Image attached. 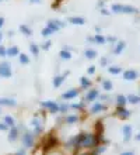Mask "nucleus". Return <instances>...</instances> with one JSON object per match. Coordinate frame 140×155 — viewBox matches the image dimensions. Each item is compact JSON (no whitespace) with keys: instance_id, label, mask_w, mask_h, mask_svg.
I'll use <instances>...</instances> for the list:
<instances>
[{"instance_id":"obj_1","label":"nucleus","mask_w":140,"mask_h":155,"mask_svg":"<svg viewBox=\"0 0 140 155\" xmlns=\"http://www.w3.org/2000/svg\"><path fill=\"white\" fill-rule=\"evenodd\" d=\"M112 13H116V14H137L139 10L133 6H129V4H120V3H114L111 6Z\"/></svg>"},{"instance_id":"obj_2","label":"nucleus","mask_w":140,"mask_h":155,"mask_svg":"<svg viewBox=\"0 0 140 155\" xmlns=\"http://www.w3.org/2000/svg\"><path fill=\"white\" fill-rule=\"evenodd\" d=\"M41 106L46 109V111L52 113V114H56V113H60V104L55 102V100H45V102L41 103Z\"/></svg>"},{"instance_id":"obj_3","label":"nucleus","mask_w":140,"mask_h":155,"mask_svg":"<svg viewBox=\"0 0 140 155\" xmlns=\"http://www.w3.org/2000/svg\"><path fill=\"white\" fill-rule=\"evenodd\" d=\"M13 75V71H11V66H10V64L6 61L0 62V78H6V79H8V78H11Z\"/></svg>"},{"instance_id":"obj_4","label":"nucleus","mask_w":140,"mask_h":155,"mask_svg":"<svg viewBox=\"0 0 140 155\" xmlns=\"http://www.w3.org/2000/svg\"><path fill=\"white\" fill-rule=\"evenodd\" d=\"M115 114H116V117L120 118V120H126V118L130 117L132 113H130L125 106H116V113Z\"/></svg>"},{"instance_id":"obj_5","label":"nucleus","mask_w":140,"mask_h":155,"mask_svg":"<svg viewBox=\"0 0 140 155\" xmlns=\"http://www.w3.org/2000/svg\"><path fill=\"white\" fill-rule=\"evenodd\" d=\"M34 143H35V135L32 134V133H25L23 135V145L24 147L31 148L34 145Z\"/></svg>"},{"instance_id":"obj_6","label":"nucleus","mask_w":140,"mask_h":155,"mask_svg":"<svg viewBox=\"0 0 140 155\" xmlns=\"http://www.w3.org/2000/svg\"><path fill=\"white\" fill-rule=\"evenodd\" d=\"M79 94H80V90L79 89H69L67 92H64V93L62 94V99H63V100H73V99H76Z\"/></svg>"},{"instance_id":"obj_7","label":"nucleus","mask_w":140,"mask_h":155,"mask_svg":"<svg viewBox=\"0 0 140 155\" xmlns=\"http://www.w3.org/2000/svg\"><path fill=\"white\" fill-rule=\"evenodd\" d=\"M63 23L62 21H59V20H49L48 23H46V27H49V28L52 30L53 33H58L62 27H63Z\"/></svg>"},{"instance_id":"obj_8","label":"nucleus","mask_w":140,"mask_h":155,"mask_svg":"<svg viewBox=\"0 0 140 155\" xmlns=\"http://www.w3.org/2000/svg\"><path fill=\"white\" fill-rule=\"evenodd\" d=\"M137 78H139L137 71H135V69L123 71V79H125V81H136Z\"/></svg>"},{"instance_id":"obj_9","label":"nucleus","mask_w":140,"mask_h":155,"mask_svg":"<svg viewBox=\"0 0 140 155\" xmlns=\"http://www.w3.org/2000/svg\"><path fill=\"white\" fill-rule=\"evenodd\" d=\"M98 97H100V90L98 89H90L87 92V94H86V100L87 102H94Z\"/></svg>"},{"instance_id":"obj_10","label":"nucleus","mask_w":140,"mask_h":155,"mask_svg":"<svg viewBox=\"0 0 140 155\" xmlns=\"http://www.w3.org/2000/svg\"><path fill=\"white\" fill-rule=\"evenodd\" d=\"M69 75V72H64L63 75H56L55 78H53V87H60V86L63 85V82H64V79H66V76Z\"/></svg>"},{"instance_id":"obj_11","label":"nucleus","mask_w":140,"mask_h":155,"mask_svg":"<svg viewBox=\"0 0 140 155\" xmlns=\"http://www.w3.org/2000/svg\"><path fill=\"white\" fill-rule=\"evenodd\" d=\"M69 23L73 25H84L87 21L81 16H74V17H69Z\"/></svg>"},{"instance_id":"obj_12","label":"nucleus","mask_w":140,"mask_h":155,"mask_svg":"<svg viewBox=\"0 0 140 155\" xmlns=\"http://www.w3.org/2000/svg\"><path fill=\"white\" fill-rule=\"evenodd\" d=\"M105 109H107V106H105V104H102V103H100V102H95V103H94V104L91 106L90 111H91L92 114H97V113H101V111H104Z\"/></svg>"},{"instance_id":"obj_13","label":"nucleus","mask_w":140,"mask_h":155,"mask_svg":"<svg viewBox=\"0 0 140 155\" xmlns=\"http://www.w3.org/2000/svg\"><path fill=\"white\" fill-rule=\"evenodd\" d=\"M17 104V102L14 99L10 97H0V106H7V107H14Z\"/></svg>"},{"instance_id":"obj_14","label":"nucleus","mask_w":140,"mask_h":155,"mask_svg":"<svg viewBox=\"0 0 140 155\" xmlns=\"http://www.w3.org/2000/svg\"><path fill=\"white\" fill-rule=\"evenodd\" d=\"M88 41H91V42H95V44H98V45H104L105 42H107V38H105L104 35H101V34H95L94 37L88 38Z\"/></svg>"},{"instance_id":"obj_15","label":"nucleus","mask_w":140,"mask_h":155,"mask_svg":"<svg viewBox=\"0 0 140 155\" xmlns=\"http://www.w3.org/2000/svg\"><path fill=\"white\" fill-rule=\"evenodd\" d=\"M125 48H126V42L125 41H118L115 44V48H114V54L115 55H120V54L123 52Z\"/></svg>"},{"instance_id":"obj_16","label":"nucleus","mask_w":140,"mask_h":155,"mask_svg":"<svg viewBox=\"0 0 140 155\" xmlns=\"http://www.w3.org/2000/svg\"><path fill=\"white\" fill-rule=\"evenodd\" d=\"M20 48L17 47V45H11V47H8L7 48V57L10 58H14V57H18L20 55Z\"/></svg>"},{"instance_id":"obj_17","label":"nucleus","mask_w":140,"mask_h":155,"mask_svg":"<svg viewBox=\"0 0 140 155\" xmlns=\"http://www.w3.org/2000/svg\"><path fill=\"white\" fill-rule=\"evenodd\" d=\"M122 133H123V140L125 141H129V140L132 138V126L125 124L123 128H122Z\"/></svg>"},{"instance_id":"obj_18","label":"nucleus","mask_w":140,"mask_h":155,"mask_svg":"<svg viewBox=\"0 0 140 155\" xmlns=\"http://www.w3.org/2000/svg\"><path fill=\"white\" fill-rule=\"evenodd\" d=\"M18 135H20V131H18V128H17L16 126L11 127L10 128V131H8V141H16L17 138H18Z\"/></svg>"},{"instance_id":"obj_19","label":"nucleus","mask_w":140,"mask_h":155,"mask_svg":"<svg viewBox=\"0 0 140 155\" xmlns=\"http://www.w3.org/2000/svg\"><path fill=\"white\" fill-rule=\"evenodd\" d=\"M59 58L63 59V61H69L73 58V54L69 51V49H60L59 51Z\"/></svg>"},{"instance_id":"obj_20","label":"nucleus","mask_w":140,"mask_h":155,"mask_svg":"<svg viewBox=\"0 0 140 155\" xmlns=\"http://www.w3.org/2000/svg\"><path fill=\"white\" fill-rule=\"evenodd\" d=\"M32 126H34V131H35V134H39V133H42V124H41V120H38V118H34L32 120V123H31Z\"/></svg>"},{"instance_id":"obj_21","label":"nucleus","mask_w":140,"mask_h":155,"mask_svg":"<svg viewBox=\"0 0 140 155\" xmlns=\"http://www.w3.org/2000/svg\"><path fill=\"white\" fill-rule=\"evenodd\" d=\"M20 33L23 34V35H25V37H31V35H32V30L30 28L27 24H21L20 25Z\"/></svg>"},{"instance_id":"obj_22","label":"nucleus","mask_w":140,"mask_h":155,"mask_svg":"<svg viewBox=\"0 0 140 155\" xmlns=\"http://www.w3.org/2000/svg\"><path fill=\"white\" fill-rule=\"evenodd\" d=\"M97 55H98V54H97L95 49L88 48V49H86V51H84V57L87 58V59H95Z\"/></svg>"},{"instance_id":"obj_23","label":"nucleus","mask_w":140,"mask_h":155,"mask_svg":"<svg viewBox=\"0 0 140 155\" xmlns=\"http://www.w3.org/2000/svg\"><path fill=\"white\" fill-rule=\"evenodd\" d=\"M79 120H80V117L77 114H69V116H66V118H64V121L67 123V124H76Z\"/></svg>"},{"instance_id":"obj_24","label":"nucleus","mask_w":140,"mask_h":155,"mask_svg":"<svg viewBox=\"0 0 140 155\" xmlns=\"http://www.w3.org/2000/svg\"><path fill=\"white\" fill-rule=\"evenodd\" d=\"M126 103H128V96H123V94L116 96V106H126Z\"/></svg>"},{"instance_id":"obj_25","label":"nucleus","mask_w":140,"mask_h":155,"mask_svg":"<svg viewBox=\"0 0 140 155\" xmlns=\"http://www.w3.org/2000/svg\"><path fill=\"white\" fill-rule=\"evenodd\" d=\"M108 72L111 75H119V74H123V69H122L120 66L114 65V66H109L108 68Z\"/></svg>"},{"instance_id":"obj_26","label":"nucleus","mask_w":140,"mask_h":155,"mask_svg":"<svg viewBox=\"0 0 140 155\" xmlns=\"http://www.w3.org/2000/svg\"><path fill=\"white\" fill-rule=\"evenodd\" d=\"M30 52H31L34 57H38V55H39V47H38V44L31 42V44H30Z\"/></svg>"},{"instance_id":"obj_27","label":"nucleus","mask_w":140,"mask_h":155,"mask_svg":"<svg viewBox=\"0 0 140 155\" xmlns=\"http://www.w3.org/2000/svg\"><path fill=\"white\" fill-rule=\"evenodd\" d=\"M128 103H130V104H139L140 103V96L139 94H129L128 96Z\"/></svg>"},{"instance_id":"obj_28","label":"nucleus","mask_w":140,"mask_h":155,"mask_svg":"<svg viewBox=\"0 0 140 155\" xmlns=\"http://www.w3.org/2000/svg\"><path fill=\"white\" fill-rule=\"evenodd\" d=\"M80 85H81L83 89H88V87L91 86V81H90L88 78H86V76H81L80 78Z\"/></svg>"},{"instance_id":"obj_29","label":"nucleus","mask_w":140,"mask_h":155,"mask_svg":"<svg viewBox=\"0 0 140 155\" xmlns=\"http://www.w3.org/2000/svg\"><path fill=\"white\" fill-rule=\"evenodd\" d=\"M102 87H104L105 92H111V90L114 89V85H112V82L109 81V79H104V81H102Z\"/></svg>"},{"instance_id":"obj_30","label":"nucleus","mask_w":140,"mask_h":155,"mask_svg":"<svg viewBox=\"0 0 140 155\" xmlns=\"http://www.w3.org/2000/svg\"><path fill=\"white\" fill-rule=\"evenodd\" d=\"M18 59H20L21 65H28V64H30V61H31L27 54H20V55H18Z\"/></svg>"},{"instance_id":"obj_31","label":"nucleus","mask_w":140,"mask_h":155,"mask_svg":"<svg viewBox=\"0 0 140 155\" xmlns=\"http://www.w3.org/2000/svg\"><path fill=\"white\" fill-rule=\"evenodd\" d=\"M3 121L6 123V124H7L10 128L16 126V121H14V118H13L11 116H4V117H3Z\"/></svg>"},{"instance_id":"obj_32","label":"nucleus","mask_w":140,"mask_h":155,"mask_svg":"<svg viewBox=\"0 0 140 155\" xmlns=\"http://www.w3.org/2000/svg\"><path fill=\"white\" fill-rule=\"evenodd\" d=\"M52 34H55V33H53V31L49 28V27H45V28L42 30V35H44V37H51Z\"/></svg>"},{"instance_id":"obj_33","label":"nucleus","mask_w":140,"mask_h":155,"mask_svg":"<svg viewBox=\"0 0 140 155\" xmlns=\"http://www.w3.org/2000/svg\"><path fill=\"white\" fill-rule=\"evenodd\" d=\"M69 109H70V104H69V103H62V104H60V113H67Z\"/></svg>"},{"instance_id":"obj_34","label":"nucleus","mask_w":140,"mask_h":155,"mask_svg":"<svg viewBox=\"0 0 140 155\" xmlns=\"http://www.w3.org/2000/svg\"><path fill=\"white\" fill-rule=\"evenodd\" d=\"M83 107H84L83 103H72V104H70V109H73V110H80Z\"/></svg>"},{"instance_id":"obj_35","label":"nucleus","mask_w":140,"mask_h":155,"mask_svg":"<svg viewBox=\"0 0 140 155\" xmlns=\"http://www.w3.org/2000/svg\"><path fill=\"white\" fill-rule=\"evenodd\" d=\"M51 47H52V42H51V41H45L44 44L41 45V48L44 49V51H48V49L51 48Z\"/></svg>"},{"instance_id":"obj_36","label":"nucleus","mask_w":140,"mask_h":155,"mask_svg":"<svg viewBox=\"0 0 140 155\" xmlns=\"http://www.w3.org/2000/svg\"><path fill=\"white\" fill-rule=\"evenodd\" d=\"M6 55H7V48L0 44V57H6Z\"/></svg>"},{"instance_id":"obj_37","label":"nucleus","mask_w":140,"mask_h":155,"mask_svg":"<svg viewBox=\"0 0 140 155\" xmlns=\"http://www.w3.org/2000/svg\"><path fill=\"white\" fill-rule=\"evenodd\" d=\"M8 128H10V127H8L4 121H3V123H0V131H7Z\"/></svg>"},{"instance_id":"obj_38","label":"nucleus","mask_w":140,"mask_h":155,"mask_svg":"<svg viewBox=\"0 0 140 155\" xmlns=\"http://www.w3.org/2000/svg\"><path fill=\"white\" fill-rule=\"evenodd\" d=\"M87 74H88V75L95 74V66H94V65H91V66H90V68H88V69H87Z\"/></svg>"},{"instance_id":"obj_39","label":"nucleus","mask_w":140,"mask_h":155,"mask_svg":"<svg viewBox=\"0 0 140 155\" xmlns=\"http://www.w3.org/2000/svg\"><path fill=\"white\" fill-rule=\"evenodd\" d=\"M31 4H39V3H42V0H28Z\"/></svg>"},{"instance_id":"obj_40","label":"nucleus","mask_w":140,"mask_h":155,"mask_svg":"<svg viewBox=\"0 0 140 155\" xmlns=\"http://www.w3.org/2000/svg\"><path fill=\"white\" fill-rule=\"evenodd\" d=\"M4 21H6V20H4V17H0V28L4 25Z\"/></svg>"},{"instance_id":"obj_41","label":"nucleus","mask_w":140,"mask_h":155,"mask_svg":"<svg viewBox=\"0 0 140 155\" xmlns=\"http://www.w3.org/2000/svg\"><path fill=\"white\" fill-rule=\"evenodd\" d=\"M120 155H135V154H133L132 151H126V152H122Z\"/></svg>"},{"instance_id":"obj_42","label":"nucleus","mask_w":140,"mask_h":155,"mask_svg":"<svg viewBox=\"0 0 140 155\" xmlns=\"http://www.w3.org/2000/svg\"><path fill=\"white\" fill-rule=\"evenodd\" d=\"M107 62H108V59H107V58H102V59H101V64H102V65H105Z\"/></svg>"},{"instance_id":"obj_43","label":"nucleus","mask_w":140,"mask_h":155,"mask_svg":"<svg viewBox=\"0 0 140 155\" xmlns=\"http://www.w3.org/2000/svg\"><path fill=\"white\" fill-rule=\"evenodd\" d=\"M101 14H109V12H107L105 8H102V10H101Z\"/></svg>"},{"instance_id":"obj_44","label":"nucleus","mask_w":140,"mask_h":155,"mask_svg":"<svg viewBox=\"0 0 140 155\" xmlns=\"http://www.w3.org/2000/svg\"><path fill=\"white\" fill-rule=\"evenodd\" d=\"M2 40H3V34L0 33V42H2Z\"/></svg>"},{"instance_id":"obj_45","label":"nucleus","mask_w":140,"mask_h":155,"mask_svg":"<svg viewBox=\"0 0 140 155\" xmlns=\"http://www.w3.org/2000/svg\"><path fill=\"white\" fill-rule=\"evenodd\" d=\"M17 155H24V151H20V152H18V154H17Z\"/></svg>"},{"instance_id":"obj_46","label":"nucleus","mask_w":140,"mask_h":155,"mask_svg":"<svg viewBox=\"0 0 140 155\" xmlns=\"http://www.w3.org/2000/svg\"><path fill=\"white\" fill-rule=\"evenodd\" d=\"M136 138H137V140H139V141H140V133H139V134H137V137H136Z\"/></svg>"},{"instance_id":"obj_47","label":"nucleus","mask_w":140,"mask_h":155,"mask_svg":"<svg viewBox=\"0 0 140 155\" xmlns=\"http://www.w3.org/2000/svg\"><path fill=\"white\" fill-rule=\"evenodd\" d=\"M2 2H6V0H0V3H2Z\"/></svg>"},{"instance_id":"obj_48","label":"nucleus","mask_w":140,"mask_h":155,"mask_svg":"<svg viewBox=\"0 0 140 155\" xmlns=\"http://www.w3.org/2000/svg\"><path fill=\"white\" fill-rule=\"evenodd\" d=\"M84 155H88V154H84Z\"/></svg>"},{"instance_id":"obj_49","label":"nucleus","mask_w":140,"mask_h":155,"mask_svg":"<svg viewBox=\"0 0 140 155\" xmlns=\"http://www.w3.org/2000/svg\"><path fill=\"white\" fill-rule=\"evenodd\" d=\"M56 155H59V154H56Z\"/></svg>"},{"instance_id":"obj_50","label":"nucleus","mask_w":140,"mask_h":155,"mask_svg":"<svg viewBox=\"0 0 140 155\" xmlns=\"http://www.w3.org/2000/svg\"><path fill=\"white\" fill-rule=\"evenodd\" d=\"M0 107H2V106H0Z\"/></svg>"}]
</instances>
